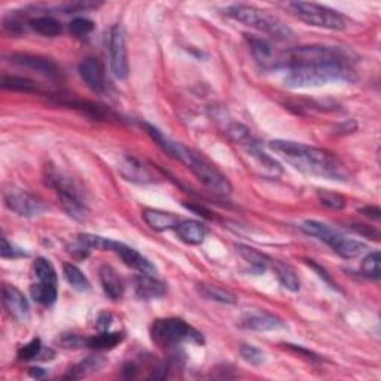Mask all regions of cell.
I'll return each instance as SVG.
<instances>
[{"label":"cell","instance_id":"6da1fadb","mask_svg":"<svg viewBox=\"0 0 381 381\" xmlns=\"http://www.w3.org/2000/svg\"><path fill=\"white\" fill-rule=\"evenodd\" d=\"M286 71L284 84L291 88H316L326 84L353 81L347 54L339 48L301 47L280 56Z\"/></svg>","mask_w":381,"mask_h":381},{"label":"cell","instance_id":"7a4b0ae2","mask_svg":"<svg viewBox=\"0 0 381 381\" xmlns=\"http://www.w3.org/2000/svg\"><path fill=\"white\" fill-rule=\"evenodd\" d=\"M268 148L307 175L331 180H347V170L344 164L334 153L325 149L292 140H271Z\"/></svg>","mask_w":381,"mask_h":381},{"label":"cell","instance_id":"3957f363","mask_svg":"<svg viewBox=\"0 0 381 381\" xmlns=\"http://www.w3.org/2000/svg\"><path fill=\"white\" fill-rule=\"evenodd\" d=\"M143 127L146 128V133L152 137V140L157 143L164 152H167L173 158L185 164V166L193 171V175L200 180L207 189L212 190L213 194L219 197H228L232 193V185L228 177L222 175L212 162L201 158L200 155L186 148L185 145L167 137L157 127L151 124H143Z\"/></svg>","mask_w":381,"mask_h":381},{"label":"cell","instance_id":"277c9868","mask_svg":"<svg viewBox=\"0 0 381 381\" xmlns=\"http://www.w3.org/2000/svg\"><path fill=\"white\" fill-rule=\"evenodd\" d=\"M230 19L234 21L247 25L250 29H255L261 33L268 34L277 40H288L292 38V30L275 15L268 14L267 11L259 10L255 6L236 3L228 6L225 10Z\"/></svg>","mask_w":381,"mask_h":381},{"label":"cell","instance_id":"5b68a950","mask_svg":"<svg viewBox=\"0 0 381 381\" xmlns=\"http://www.w3.org/2000/svg\"><path fill=\"white\" fill-rule=\"evenodd\" d=\"M45 179L47 184L56 190L66 213L76 221H85L88 216V207L85 204L84 193L79 185L66 173L54 167H47Z\"/></svg>","mask_w":381,"mask_h":381},{"label":"cell","instance_id":"8992f818","mask_svg":"<svg viewBox=\"0 0 381 381\" xmlns=\"http://www.w3.org/2000/svg\"><path fill=\"white\" fill-rule=\"evenodd\" d=\"M151 339L161 347H173L184 343L197 345L204 344V336L194 326L186 323L184 319L169 317L155 320L151 326Z\"/></svg>","mask_w":381,"mask_h":381},{"label":"cell","instance_id":"52a82bcc","mask_svg":"<svg viewBox=\"0 0 381 381\" xmlns=\"http://www.w3.org/2000/svg\"><path fill=\"white\" fill-rule=\"evenodd\" d=\"M286 8L293 16H297L298 20L304 21L308 25H313V27L335 32L349 27L347 16L323 5L311 2H289L286 3Z\"/></svg>","mask_w":381,"mask_h":381},{"label":"cell","instance_id":"ba28073f","mask_svg":"<svg viewBox=\"0 0 381 381\" xmlns=\"http://www.w3.org/2000/svg\"><path fill=\"white\" fill-rule=\"evenodd\" d=\"M301 230L304 231L307 236L316 237L320 241H323V243L331 247L336 255H340L344 259L358 258L363 254V250L367 249L365 243H362L359 240L345 238L340 232H336L335 230L328 227L326 223L322 222L306 221L301 225Z\"/></svg>","mask_w":381,"mask_h":381},{"label":"cell","instance_id":"9c48e42d","mask_svg":"<svg viewBox=\"0 0 381 381\" xmlns=\"http://www.w3.org/2000/svg\"><path fill=\"white\" fill-rule=\"evenodd\" d=\"M109 54H110V71L116 79L124 81L128 76V53L125 32L119 23L115 24L109 32Z\"/></svg>","mask_w":381,"mask_h":381},{"label":"cell","instance_id":"30bf717a","mask_svg":"<svg viewBox=\"0 0 381 381\" xmlns=\"http://www.w3.org/2000/svg\"><path fill=\"white\" fill-rule=\"evenodd\" d=\"M5 204L14 213L24 216V218H34L47 210V206L39 198L32 195L30 193L20 188L11 186L3 194Z\"/></svg>","mask_w":381,"mask_h":381},{"label":"cell","instance_id":"8fae6325","mask_svg":"<svg viewBox=\"0 0 381 381\" xmlns=\"http://www.w3.org/2000/svg\"><path fill=\"white\" fill-rule=\"evenodd\" d=\"M79 75L88 88L95 94H105L109 88L106 67L97 57H86L79 64Z\"/></svg>","mask_w":381,"mask_h":381},{"label":"cell","instance_id":"7c38bea8","mask_svg":"<svg viewBox=\"0 0 381 381\" xmlns=\"http://www.w3.org/2000/svg\"><path fill=\"white\" fill-rule=\"evenodd\" d=\"M238 326L249 331L256 332H270V331H279L284 329L286 323L280 317H277L271 313H265V311H254V313H246L240 317Z\"/></svg>","mask_w":381,"mask_h":381},{"label":"cell","instance_id":"4fadbf2b","mask_svg":"<svg viewBox=\"0 0 381 381\" xmlns=\"http://www.w3.org/2000/svg\"><path fill=\"white\" fill-rule=\"evenodd\" d=\"M2 299H3V306L6 307L8 311H10V315L12 317L21 320V322L29 319L30 315L29 301L24 297V293L20 289H16L15 286L11 284H3Z\"/></svg>","mask_w":381,"mask_h":381},{"label":"cell","instance_id":"5bb4252c","mask_svg":"<svg viewBox=\"0 0 381 381\" xmlns=\"http://www.w3.org/2000/svg\"><path fill=\"white\" fill-rule=\"evenodd\" d=\"M11 62L16 66L21 67H27L32 69V71H36L42 75L49 76V77H58L60 76V69L58 66L53 62V60L40 57V56H34V54H12Z\"/></svg>","mask_w":381,"mask_h":381},{"label":"cell","instance_id":"9a60e30c","mask_svg":"<svg viewBox=\"0 0 381 381\" xmlns=\"http://www.w3.org/2000/svg\"><path fill=\"white\" fill-rule=\"evenodd\" d=\"M134 292L140 299H157L166 295V284L157 277L140 273L134 277Z\"/></svg>","mask_w":381,"mask_h":381},{"label":"cell","instance_id":"2e32d148","mask_svg":"<svg viewBox=\"0 0 381 381\" xmlns=\"http://www.w3.org/2000/svg\"><path fill=\"white\" fill-rule=\"evenodd\" d=\"M115 254L119 255V258L123 259L125 265L134 268V270H137L138 273L151 274V275L157 274V268H155V265L149 261V259L145 258L142 254H138L133 247H130L124 243H119L118 241L115 247Z\"/></svg>","mask_w":381,"mask_h":381},{"label":"cell","instance_id":"e0dca14e","mask_svg":"<svg viewBox=\"0 0 381 381\" xmlns=\"http://www.w3.org/2000/svg\"><path fill=\"white\" fill-rule=\"evenodd\" d=\"M249 47L259 66L264 69H279L280 56L275 53L274 48L267 40L249 38Z\"/></svg>","mask_w":381,"mask_h":381},{"label":"cell","instance_id":"ac0fdd59","mask_svg":"<svg viewBox=\"0 0 381 381\" xmlns=\"http://www.w3.org/2000/svg\"><path fill=\"white\" fill-rule=\"evenodd\" d=\"M142 218L146 222L148 227H151L153 231H170L176 230L179 223L182 222L179 216L170 212H164L158 209H145L142 212Z\"/></svg>","mask_w":381,"mask_h":381},{"label":"cell","instance_id":"d6986e66","mask_svg":"<svg viewBox=\"0 0 381 381\" xmlns=\"http://www.w3.org/2000/svg\"><path fill=\"white\" fill-rule=\"evenodd\" d=\"M119 173L125 180L133 182V184L145 185L153 182V176L151 175V171L134 157H125L121 161Z\"/></svg>","mask_w":381,"mask_h":381},{"label":"cell","instance_id":"ffe728a7","mask_svg":"<svg viewBox=\"0 0 381 381\" xmlns=\"http://www.w3.org/2000/svg\"><path fill=\"white\" fill-rule=\"evenodd\" d=\"M99 277L101 288L105 291L108 298L112 301H119L124 295V283L121 280L116 270L110 265H103L99 270Z\"/></svg>","mask_w":381,"mask_h":381},{"label":"cell","instance_id":"44dd1931","mask_svg":"<svg viewBox=\"0 0 381 381\" xmlns=\"http://www.w3.org/2000/svg\"><path fill=\"white\" fill-rule=\"evenodd\" d=\"M179 237L182 241H185L188 245H201L207 237V227L200 222L194 219L182 221L179 227L176 228Z\"/></svg>","mask_w":381,"mask_h":381},{"label":"cell","instance_id":"7402d4cb","mask_svg":"<svg viewBox=\"0 0 381 381\" xmlns=\"http://www.w3.org/2000/svg\"><path fill=\"white\" fill-rule=\"evenodd\" d=\"M236 249H237V254L245 259L256 274L265 273L268 270V267L271 265V258H268L267 255L261 254L259 250L254 247L246 245H237Z\"/></svg>","mask_w":381,"mask_h":381},{"label":"cell","instance_id":"603a6c76","mask_svg":"<svg viewBox=\"0 0 381 381\" xmlns=\"http://www.w3.org/2000/svg\"><path fill=\"white\" fill-rule=\"evenodd\" d=\"M198 291H200L201 297L206 299H210L214 302H221V304L234 306L237 304V297L228 289H223L218 284H209V283H201L198 284Z\"/></svg>","mask_w":381,"mask_h":381},{"label":"cell","instance_id":"cb8c5ba5","mask_svg":"<svg viewBox=\"0 0 381 381\" xmlns=\"http://www.w3.org/2000/svg\"><path fill=\"white\" fill-rule=\"evenodd\" d=\"M29 27L34 32L40 34L43 38H57L60 33H62V24H60L53 16L42 15L36 16V19H32L27 23Z\"/></svg>","mask_w":381,"mask_h":381},{"label":"cell","instance_id":"d4e9b609","mask_svg":"<svg viewBox=\"0 0 381 381\" xmlns=\"http://www.w3.org/2000/svg\"><path fill=\"white\" fill-rule=\"evenodd\" d=\"M124 340L123 332H99L97 335L86 339L85 345L94 350H110Z\"/></svg>","mask_w":381,"mask_h":381},{"label":"cell","instance_id":"484cf974","mask_svg":"<svg viewBox=\"0 0 381 381\" xmlns=\"http://www.w3.org/2000/svg\"><path fill=\"white\" fill-rule=\"evenodd\" d=\"M271 267L274 268V271L277 274V279L282 283L283 288H286L291 292H298L299 291V279L297 273L292 270V267L282 264L279 261H273L271 259Z\"/></svg>","mask_w":381,"mask_h":381},{"label":"cell","instance_id":"4316f807","mask_svg":"<svg viewBox=\"0 0 381 381\" xmlns=\"http://www.w3.org/2000/svg\"><path fill=\"white\" fill-rule=\"evenodd\" d=\"M32 298L40 306H53L57 301V284H48V283H33L30 288Z\"/></svg>","mask_w":381,"mask_h":381},{"label":"cell","instance_id":"83f0119b","mask_svg":"<svg viewBox=\"0 0 381 381\" xmlns=\"http://www.w3.org/2000/svg\"><path fill=\"white\" fill-rule=\"evenodd\" d=\"M106 363V359L103 356H90L86 358L85 360H82L81 363H77L76 367H73L69 374L66 376V378H72V380H79L84 378L91 372L99 371L100 368H103V365Z\"/></svg>","mask_w":381,"mask_h":381},{"label":"cell","instance_id":"f1b7e54d","mask_svg":"<svg viewBox=\"0 0 381 381\" xmlns=\"http://www.w3.org/2000/svg\"><path fill=\"white\" fill-rule=\"evenodd\" d=\"M77 240H79V243L86 249H95L100 250V252H115V247L118 243L115 240L94 236V234H81Z\"/></svg>","mask_w":381,"mask_h":381},{"label":"cell","instance_id":"f546056e","mask_svg":"<svg viewBox=\"0 0 381 381\" xmlns=\"http://www.w3.org/2000/svg\"><path fill=\"white\" fill-rule=\"evenodd\" d=\"M2 86L3 90L8 91H15V93H36L38 86L33 81L27 79L23 76H12V75H5L2 77Z\"/></svg>","mask_w":381,"mask_h":381},{"label":"cell","instance_id":"4dcf8cb0","mask_svg":"<svg viewBox=\"0 0 381 381\" xmlns=\"http://www.w3.org/2000/svg\"><path fill=\"white\" fill-rule=\"evenodd\" d=\"M63 270H64L66 280L69 282V284H71L73 289L79 291V292L90 291V288H91L90 280L86 279V275L76 265H73L71 262H66L64 267H63Z\"/></svg>","mask_w":381,"mask_h":381},{"label":"cell","instance_id":"1f68e13d","mask_svg":"<svg viewBox=\"0 0 381 381\" xmlns=\"http://www.w3.org/2000/svg\"><path fill=\"white\" fill-rule=\"evenodd\" d=\"M33 273L38 282L57 284V273L54 265L51 264L45 258H38L36 262L33 264Z\"/></svg>","mask_w":381,"mask_h":381},{"label":"cell","instance_id":"d6a6232c","mask_svg":"<svg viewBox=\"0 0 381 381\" xmlns=\"http://www.w3.org/2000/svg\"><path fill=\"white\" fill-rule=\"evenodd\" d=\"M360 271L365 277H369V279L378 280L381 277V255L378 250L376 252H371L365 259L362 261L360 265Z\"/></svg>","mask_w":381,"mask_h":381},{"label":"cell","instance_id":"836d02e7","mask_svg":"<svg viewBox=\"0 0 381 381\" xmlns=\"http://www.w3.org/2000/svg\"><path fill=\"white\" fill-rule=\"evenodd\" d=\"M319 200L328 209H332V210H341L345 207V198L340 194H335L331 193V190H325V189H320L319 193Z\"/></svg>","mask_w":381,"mask_h":381},{"label":"cell","instance_id":"e575fe53","mask_svg":"<svg viewBox=\"0 0 381 381\" xmlns=\"http://www.w3.org/2000/svg\"><path fill=\"white\" fill-rule=\"evenodd\" d=\"M240 354H241V358H243L247 363H250V365L259 367L265 362V353L261 352L259 349H256V347H254V345L243 344L240 347Z\"/></svg>","mask_w":381,"mask_h":381},{"label":"cell","instance_id":"d590c367","mask_svg":"<svg viewBox=\"0 0 381 381\" xmlns=\"http://www.w3.org/2000/svg\"><path fill=\"white\" fill-rule=\"evenodd\" d=\"M40 353H42L40 340L33 339L30 343L23 345V347L19 350V358H20V360H32V359L39 358Z\"/></svg>","mask_w":381,"mask_h":381},{"label":"cell","instance_id":"8d00e7d4","mask_svg":"<svg viewBox=\"0 0 381 381\" xmlns=\"http://www.w3.org/2000/svg\"><path fill=\"white\" fill-rule=\"evenodd\" d=\"M69 29H71L75 36L81 38L86 36V34H90L94 30V23L88 19H75L71 25H69Z\"/></svg>","mask_w":381,"mask_h":381},{"label":"cell","instance_id":"74e56055","mask_svg":"<svg viewBox=\"0 0 381 381\" xmlns=\"http://www.w3.org/2000/svg\"><path fill=\"white\" fill-rule=\"evenodd\" d=\"M0 255L2 258H20V256H25L27 254L23 252L21 249H16L14 245H11L8 241L6 237L2 238V250H0Z\"/></svg>","mask_w":381,"mask_h":381},{"label":"cell","instance_id":"f35d334b","mask_svg":"<svg viewBox=\"0 0 381 381\" xmlns=\"http://www.w3.org/2000/svg\"><path fill=\"white\" fill-rule=\"evenodd\" d=\"M85 341L86 340L81 339V336H77L75 334H66L64 336H62L60 344H62V347H64V349H77V347H82V345H85Z\"/></svg>","mask_w":381,"mask_h":381},{"label":"cell","instance_id":"ab89813d","mask_svg":"<svg viewBox=\"0 0 381 381\" xmlns=\"http://www.w3.org/2000/svg\"><path fill=\"white\" fill-rule=\"evenodd\" d=\"M359 212L363 216H367V218L374 219V221H380V218H381V210L377 206H365V207H362V209H359Z\"/></svg>","mask_w":381,"mask_h":381},{"label":"cell","instance_id":"60d3db41","mask_svg":"<svg viewBox=\"0 0 381 381\" xmlns=\"http://www.w3.org/2000/svg\"><path fill=\"white\" fill-rule=\"evenodd\" d=\"M112 315L110 313H101L97 319V329H99V332H105L108 331V329L110 328L112 325Z\"/></svg>","mask_w":381,"mask_h":381},{"label":"cell","instance_id":"b9f144b4","mask_svg":"<svg viewBox=\"0 0 381 381\" xmlns=\"http://www.w3.org/2000/svg\"><path fill=\"white\" fill-rule=\"evenodd\" d=\"M307 264L311 267V268H315V270L319 273L320 277H323V280L328 282V283H331V277H329V274L323 270V268H320L319 265L315 264V261H307Z\"/></svg>","mask_w":381,"mask_h":381},{"label":"cell","instance_id":"7bdbcfd3","mask_svg":"<svg viewBox=\"0 0 381 381\" xmlns=\"http://www.w3.org/2000/svg\"><path fill=\"white\" fill-rule=\"evenodd\" d=\"M30 376L34 377V378H42L43 376H45V371H43L42 368H32Z\"/></svg>","mask_w":381,"mask_h":381}]
</instances>
